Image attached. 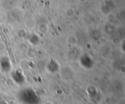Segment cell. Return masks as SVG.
Returning <instances> with one entry per match:
<instances>
[{
  "label": "cell",
  "instance_id": "obj_1",
  "mask_svg": "<svg viewBox=\"0 0 125 104\" xmlns=\"http://www.w3.org/2000/svg\"><path fill=\"white\" fill-rule=\"evenodd\" d=\"M49 19H50V23H51V26H52V28H53V29H54V30H55V32H56V34H57V35H59V33L57 32V29H56V28H55L54 26V24H53V23H52V21H51V18H49Z\"/></svg>",
  "mask_w": 125,
  "mask_h": 104
}]
</instances>
